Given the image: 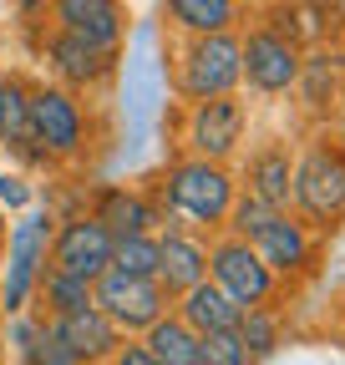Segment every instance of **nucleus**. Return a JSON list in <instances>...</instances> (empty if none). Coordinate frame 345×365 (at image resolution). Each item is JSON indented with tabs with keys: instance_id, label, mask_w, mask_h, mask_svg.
Returning <instances> with one entry per match:
<instances>
[{
	"instance_id": "23",
	"label": "nucleus",
	"mask_w": 345,
	"mask_h": 365,
	"mask_svg": "<svg viewBox=\"0 0 345 365\" xmlns=\"http://www.w3.org/2000/svg\"><path fill=\"white\" fill-rule=\"evenodd\" d=\"M112 269L133 274V279H153L158 274V234H122V239H112Z\"/></svg>"
},
{
	"instance_id": "7",
	"label": "nucleus",
	"mask_w": 345,
	"mask_h": 365,
	"mask_svg": "<svg viewBox=\"0 0 345 365\" xmlns=\"http://www.w3.org/2000/svg\"><path fill=\"white\" fill-rule=\"evenodd\" d=\"M208 279L219 284L239 309H254V304H269L274 294V274L264 269V259L254 254V244L224 234L208 244Z\"/></svg>"
},
{
	"instance_id": "8",
	"label": "nucleus",
	"mask_w": 345,
	"mask_h": 365,
	"mask_svg": "<svg viewBox=\"0 0 345 365\" xmlns=\"http://www.w3.org/2000/svg\"><path fill=\"white\" fill-rule=\"evenodd\" d=\"M239 61H244V81L254 91H264V97H279V91H289L299 81V71H305V56H299V46L279 31H269L264 21H259L249 36H239Z\"/></svg>"
},
{
	"instance_id": "26",
	"label": "nucleus",
	"mask_w": 345,
	"mask_h": 365,
	"mask_svg": "<svg viewBox=\"0 0 345 365\" xmlns=\"http://www.w3.org/2000/svg\"><path fill=\"white\" fill-rule=\"evenodd\" d=\"M198 360H203V365H254V355H249V345L239 340V330L198 335Z\"/></svg>"
},
{
	"instance_id": "20",
	"label": "nucleus",
	"mask_w": 345,
	"mask_h": 365,
	"mask_svg": "<svg viewBox=\"0 0 345 365\" xmlns=\"http://www.w3.org/2000/svg\"><path fill=\"white\" fill-rule=\"evenodd\" d=\"M92 213L112 228V239H122V234H158L163 228V208L153 198L133 193V188H107Z\"/></svg>"
},
{
	"instance_id": "14",
	"label": "nucleus",
	"mask_w": 345,
	"mask_h": 365,
	"mask_svg": "<svg viewBox=\"0 0 345 365\" xmlns=\"http://www.w3.org/2000/svg\"><path fill=\"white\" fill-rule=\"evenodd\" d=\"M153 279L163 284L168 299L188 294L193 284L208 279V244L198 234H158V274Z\"/></svg>"
},
{
	"instance_id": "6",
	"label": "nucleus",
	"mask_w": 345,
	"mask_h": 365,
	"mask_svg": "<svg viewBox=\"0 0 345 365\" xmlns=\"http://www.w3.org/2000/svg\"><path fill=\"white\" fill-rule=\"evenodd\" d=\"M51 269L71 274V279H86L97 284L102 274L112 269V228L97 218V213H71L51 228V254H46Z\"/></svg>"
},
{
	"instance_id": "16",
	"label": "nucleus",
	"mask_w": 345,
	"mask_h": 365,
	"mask_svg": "<svg viewBox=\"0 0 345 365\" xmlns=\"http://www.w3.org/2000/svg\"><path fill=\"white\" fill-rule=\"evenodd\" d=\"M0 148L36 168L46 163L31 148V81L26 76H0Z\"/></svg>"
},
{
	"instance_id": "25",
	"label": "nucleus",
	"mask_w": 345,
	"mask_h": 365,
	"mask_svg": "<svg viewBox=\"0 0 345 365\" xmlns=\"http://www.w3.org/2000/svg\"><path fill=\"white\" fill-rule=\"evenodd\" d=\"M21 340H26V365H81V360L71 355V345L46 325V319H41V325H31Z\"/></svg>"
},
{
	"instance_id": "19",
	"label": "nucleus",
	"mask_w": 345,
	"mask_h": 365,
	"mask_svg": "<svg viewBox=\"0 0 345 365\" xmlns=\"http://www.w3.org/2000/svg\"><path fill=\"white\" fill-rule=\"evenodd\" d=\"M244 182H249V198H259V203H269V208H289V182H294V158H289V148H279V143H269V148H259L254 158H249V173H244Z\"/></svg>"
},
{
	"instance_id": "15",
	"label": "nucleus",
	"mask_w": 345,
	"mask_h": 365,
	"mask_svg": "<svg viewBox=\"0 0 345 365\" xmlns=\"http://www.w3.org/2000/svg\"><path fill=\"white\" fill-rule=\"evenodd\" d=\"M46 325L71 345V355L81 365H107L122 345V330L112 325V319L92 304V309H76V314H61V319H46Z\"/></svg>"
},
{
	"instance_id": "30",
	"label": "nucleus",
	"mask_w": 345,
	"mask_h": 365,
	"mask_svg": "<svg viewBox=\"0 0 345 365\" xmlns=\"http://www.w3.org/2000/svg\"><path fill=\"white\" fill-rule=\"evenodd\" d=\"M6 239H11V228H6V208H0V249H6Z\"/></svg>"
},
{
	"instance_id": "2",
	"label": "nucleus",
	"mask_w": 345,
	"mask_h": 365,
	"mask_svg": "<svg viewBox=\"0 0 345 365\" xmlns=\"http://www.w3.org/2000/svg\"><path fill=\"white\" fill-rule=\"evenodd\" d=\"M294 218L330 234L345 223V148L315 143L305 158H294V182H289Z\"/></svg>"
},
{
	"instance_id": "28",
	"label": "nucleus",
	"mask_w": 345,
	"mask_h": 365,
	"mask_svg": "<svg viewBox=\"0 0 345 365\" xmlns=\"http://www.w3.org/2000/svg\"><path fill=\"white\" fill-rule=\"evenodd\" d=\"M107 365H158V360L148 355V345H143V340H122V345H117V355H112Z\"/></svg>"
},
{
	"instance_id": "12",
	"label": "nucleus",
	"mask_w": 345,
	"mask_h": 365,
	"mask_svg": "<svg viewBox=\"0 0 345 365\" xmlns=\"http://www.w3.org/2000/svg\"><path fill=\"white\" fill-rule=\"evenodd\" d=\"M46 61L56 71V86H66V91L102 86L117 71V51H102V46L81 41V36H66V31H51L46 36Z\"/></svg>"
},
{
	"instance_id": "24",
	"label": "nucleus",
	"mask_w": 345,
	"mask_h": 365,
	"mask_svg": "<svg viewBox=\"0 0 345 365\" xmlns=\"http://www.w3.org/2000/svg\"><path fill=\"white\" fill-rule=\"evenodd\" d=\"M239 340L249 345V355L259 360V355H269L274 345H279V314L274 309H264V304H254V309H244L239 314Z\"/></svg>"
},
{
	"instance_id": "17",
	"label": "nucleus",
	"mask_w": 345,
	"mask_h": 365,
	"mask_svg": "<svg viewBox=\"0 0 345 365\" xmlns=\"http://www.w3.org/2000/svg\"><path fill=\"white\" fill-rule=\"evenodd\" d=\"M172 314H178L193 335H213V330H234L244 309H239L219 284H213V279H203V284H193L188 294L172 299Z\"/></svg>"
},
{
	"instance_id": "29",
	"label": "nucleus",
	"mask_w": 345,
	"mask_h": 365,
	"mask_svg": "<svg viewBox=\"0 0 345 365\" xmlns=\"http://www.w3.org/2000/svg\"><path fill=\"white\" fill-rule=\"evenodd\" d=\"M16 11H21L26 21H36V16H46V11H51V0H16Z\"/></svg>"
},
{
	"instance_id": "18",
	"label": "nucleus",
	"mask_w": 345,
	"mask_h": 365,
	"mask_svg": "<svg viewBox=\"0 0 345 365\" xmlns=\"http://www.w3.org/2000/svg\"><path fill=\"white\" fill-rule=\"evenodd\" d=\"M163 11L172 31L193 41V36H229L244 16V0H163Z\"/></svg>"
},
{
	"instance_id": "3",
	"label": "nucleus",
	"mask_w": 345,
	"mask_h": 365,
	"mask_svg": "<svg viewBox=\"0 0 345 365\" xmlns=\"http://www.w3.org/2000/svg\"><path fill=\"white\" fill-rule=\"evenodd\" d=\"M244 81V61H239V36H193L178 51V71H172V86L178 97L208 102V97H234V86Z\"/></svg>"
},
{
	"instance_id": "10",
	"label": "nucleus",
	"mask_w": 345,
	"mask_h": 365,
	"mask_svg": "<svg viewBox=\"0 0 345 365\" xmlns=\"http://www.w3.org/2000/svg\"><path fill=\"white\" fill-rule=\"evenodd\" d=\"M51 228L56 218L51 213H26L11 239H6V309H21L31 294H36V279L46 269V254H51Z\"/></svg>"
},
{
	"instance_id": "5",
	"label": "nucleus",
	"mask_w": 345,
	"mask_h": 365,
	"mask_svg": "<svg viewBox=\"0 0 345 365\" xmlns=\"http://www.w3.org/2000/svg\"><path fill=\"white\" fill-rule=\"evenodd\" d=\"M92 304L122 330V340L127 335H148L158 319L172 309V299L163 294L158 279H133V274H117V269H107L102 279L92 284Z\"/></svg>"
},
{
	"instance_id": "13",
	"label": "nucleus",
	"mask_w": 345,
	"mask_h": 365,
	"mask_svg": "<svg viewBox=\"0 0 345 365\" xmlns=\"http://www.w3.org/2000/svg\"><path fill=\"white\" fill-rule=\"evenodd\" d=\"M51 21L66 36H81L102 46V51H117L127 36V11L122 0H51Z\"/></svg>"
},
{
	"instance_id": "21",
	"label": "nucleus",
	"mask_w": 345,
	"mask_h": 365,
	"mask_svg": "<svg viewBox=\"0 0 345 365\" xmlns=\"http://www.w3.org/2000/svg\"><path fill=\"white\" fill-rule=\"evenodd\" d=\"M143 345H148V355H153L158 365H203V360H198V335H193L172 309L143 335Z\"/></svg>"
},
{
	"instance_id": "4",
	"label": "nucleus",
	"mask_w": 345,
	"mask_h": 365,
	"mask_svg": "<svg viewBox=\"0 0 345 365\" xmlns=\"http://www.w3.org/2000/svg\"><path fill=\"white\" fill-rule=\"evenodd\" d=\"M31 148L56 163V158H81L86 153V107L66 86H31Z\"/></svg>"
},
{
	"instance_id": "9",
	"label": "nucleus",
	"mask_w": 345,
	"mask_h": 365,
	"mask_svg": "<svg viewBox=\"0 0 345 365\" xmlns=\"http://www.w3.org/2000/svg\"><path fill=\"white\" fill-rule=\"evenodd\" d=\"M244 127H249V107L239 97H208V102H193L188 117H183V143L193 158H208V163H229L244 143Z\"/></svg>"
},
{
	"instance_id": "1",
	"label": "nucleus",
	"mask_w": 345,
	"mask_h": 365,
	"mask_svg": "<svg viewBox=\"0 0 345 365\" xmlns=\"http://www.w3.org/2000/svg\"><path fill=\"white\" fill-rule=\"evenodd\" d=\"M239 198V182L224 163L183 158L163 178V234H188V228H224L229 208Z\"/></svg>"
},
{
	"instance_id": "11",
	"label": "nucleus",
	"mask_w": 345,
	"mask_h": 365,
	"mask_svg": "<svg viewBox=\"0 0 345 365\" xmlns=\"http://www.w3.org/2000/svg\"><path fill=\"white\" fill-rule=\"evenodd\" d=\"M254 254L264 259V269L274 274H310L315 269V228L310 223H299L289 208L274 213L264 228L254 234Z\"/></svg>"
},
{
	"instance_id": "27",
	"label": "nucleus",
	"mask_w": 345,
	"mask_h": 365,
	"mask_svg": "<svg viewBox=\"0 0 345 365\" xmlns=\"http://www.w3.org/2000/svg\"><path fill=\"white\" fill-rule=\"evenodd\" d=\"M279 208H269V203H259V198H249V193H239L234 198V208H229V218H224V228L234 239H244V244H254V234L264 228L269 218H274Z\"/></svg>"
},
{
	"instance_id": "22",
	"label": "nucleus",
	"mask_w": 345,
	"mask_h": 365,
	"mask_svg": "<svg viewBox=\"0 0 345 365\" xmlns=\"http://www.w3.org/2000/svg\"><path fill=\"white\" fill-rule=\"evenodd\" d=\"M36 299H41V309H46V319H61V314H76V309H92V284L71 279V274L46 264L41 279H36Z\"/></svg>"
}]
</instances>
